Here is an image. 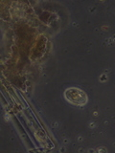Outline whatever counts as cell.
<instances>
[{"mask_svg": "<svg viewBox=\"0 0 115 153\" xmlns=\"http://www.w3.org/2000/svg\"><path fill=\"white\" fill-rule=\"evenodd\" d=\"M65 97L69 102L75 104H84L86 102V96L78 88H69L66 90Z\"/></svg>", "mask_w": 115, "mask_h": 153, "instance_id": "obj_1", "label": "cell"}]
</instances>
